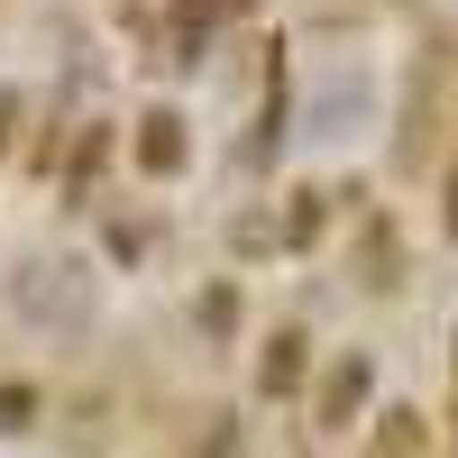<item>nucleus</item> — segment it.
Segmentation results:
<instances>
[{"label": "nucleus", "instance_id": "nucleus-1", "mask_svg": "<svg viewBox=\"0 0 458 458\" xmlns=\"http://www.w3.org/2000/svg\"><path fill=\"white\" fill-rule=\"evenodd\" d=\"M120 157H129V174L147 183V193L183 183V174H193V110H183V101H138L120 120Z\"/></svg>", "mask_w": 458, "mask_h": 458}, {"label": "nucleus", "instance_id": "nucleus-2", "mask_svg": "<svg viewBox=\"0 0 458 458\" xmlns=\"http://www.w3.org/2000/svg\"><path fill=\"white\" fill-rule=\"evenodd\" d=\"M83 302H92V276L73 257H28V266H10V321L19 330H73L83 321Z\"/></svg>", "mask_w": 458, "mask_h": 458}, {"label": "nucleus", "instance_id": "nucleus-3", "mask_svg": "<svg viewBox=\"0 0 458 458\" xmlns=\"http://www.w3.org/2000/svg\"><path fill=\"white\" fill-rule=\"evenodd\" d=\"M367 403H376V349H339L312 376V431H358Z\"/></svg>", "mask_w": 458, "mask_h": 458}, {"label": "nucleus", "instance_id": "nucleus-4", "mask_svg": "<svg viewBox=\"0 0 458 458\" xmlns=\"http://www.w3.org/2000/svg\"><path fill=\"white\" fill-rule=\"evenodd\" d=\"M110 157H120V120H110V110H92V120L64 138V165H55V202H64V211H92V183L110 174Z\"/></svg>", "mask_w": 458, "mask_h": 458}, {"label": "nucleus", "instance_id": "nucleus-5", "mask_svg": "<svg viewBox=\"0 0 458 458\" xmlns=\"http://www.w3.org/2000/svg\"><path fill=\"white\" fill-rule=\"evenodd\" d=\"M302 386H312V330L284 321V330L257 339V376H248V394H257V403H293Z\"/></svg>", "mask_w": 458, "mask_h": 458}, {"label": "nucleus", "instance_id": "nucleus-6", "mask_svg": "<svg viewBox=\"0 0 458 458\" xmlns=\"http://www.w3.org/2000/svg\"><path fill=\"white\" fill-rule=\"evenodd\" d=\"M248 10H257V0H174V37H165V64H174V73H202V64H211L202 47H211V37H220L229 19H248Z\"/></svg>", "mask_w": 458, "mask_h": 458}, {"label": "nucleus", "instance_id": "nucleus-7", "mask_svg": "<svg viewBox=\"0 0 458 458\" xmlns=\"http://www.w3.org/2000/svg\"><path fill=\"white\" fill-rule=\"evenodd\" d=\"M183 321L202 330V349H211V358H220V349H239V330H248V284H239V276H202L193 302H183Z\"/></svg>", "mask_w": 458, "mask_h": 458}, {"label": "nucleus", "instance_id": "nucleus-8", "mask_svg": "<svg viewBox=\"0 0 458 458\" xmlns=\"http://www.w3.org/2000/svg\"><path fill=\"white\" fill-rule=\"evenodd\" d=\"M376 458H431V412L386 403V412H376Z\"/></svg>", "mask_w": 458, "mask_h": 458}, {"label": "nucleus", "instance_id": "nucleus-9", "mask_svg": "<svg viewBox=\"0 0 458 458\" xmlns=\"http://www.w3.org/2000/svg\"><path fill=\"white\" fill-rule=\"evenodd\" d=\"M47 422V386H28V376H0V431H37Z\"/></svg>", "mask_w": 458, "mask_h": 458}, {"label": "nucleus", "instance_id": "nucleus-10", "mask_svg": "<svg viewBox=\"0 0 458 458\" xmlns=\"http://www.w3.org/2000/svg\"><path fill=\"white\" fill-rule=\"evenodd\" d=\"M193 458H239V412H211V431L193 440Z\"/></svg>", "mask_w": 458, "mask_h": 458}, {"label": "nucleus", "instance_id": "nucleus-11", "mask_svg": "<svg viewBox=\"0 0 458 458\" xmlns=\"http://www.w3.org/2000/svg\"><path fill=\"white\" fill-rule=\"evenodd\" d=\"M440 202H449V211H440V229L458 239V157H449V183H440Z\"/></svg>", "mask_w": 458, "mask_h": 458}, {"label": "nucleus", "instance_id": "nucleus-12", "mask_svg": "<svg viewBox=\"0 0 458 458\" xmlns=\"http://www.w3.org/2000/svg\"><path fill=\"white\" fill-rule=\"evenodd\" d=\"M10 138H19V92L0 101V165H10Z\"/></svg>", "mask_w": 458, "mask_h": 458}]
</instances>
